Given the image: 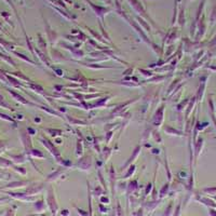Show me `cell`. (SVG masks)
Instances as JSON below:
<instances>
[{
  "label": "cell",
  "instance_id": "6da1fadb",
  "mask_svg": "<svg viewBox=\"0 0 216 216\" xmlns=\"http://www.w3.org/2000/svg\"><path fill=\"white\" fill-rule=\"evenodd\" d=\"M21 140L24 145V148L26 150L27 153H29L33 149V145H31V136H29V133L26 130H21Z\"/></svg>",
  "mask_w": 216,
  "mask_h": 216
},
{
  "label": "cell",
  "instance_id": "7a4b0ae2",
  "mask_svg": "<svg viewBox=\"0 0 216 216\" xmlns=\"http://www.w3.org/2000/svg\"><path fill=\"white\" fill-rule=\"evenodd\" d=\"M41 142H42V144L44 145V147L48 148V149L50 150V152H51L55 158H57L58 160H61L60 159V152H58V150H57L56 148L54 147V145L52 144L51 142H49L48 140H44V138H42Z\"/></svg>",
  "mask_w": 216,
  "mask_h": 216
},
{
  "label": "cell",
  "instance_id": "3957f363",
  "mask_svg": "<svg viewBox=\"0 0 216 216\" xmlns=\"http://www.w3.org/2000/svg\"><path fill=\"white\" fill-rule=\"evenodd\" d=\"M48 203H49V206H50V208H51L52 213H53L54 215H55V213H56V210H57V204H56V202H55V198H54V196H53V190H52V188H50V189H49Z\"/></svg>",
  "mask_w": 216,
  "mask_h": 216
},
{
  "label": "cell",
  "instance_id": "277c9868",
  "mask_svg": "<svg viewBox=\"0 0 216 216\" xmlns=\"http://www.w3.org/2000/svg\"><path fill=\"white\" fill-rule=\"evenodd\" d=\"M8 92L12 95V96H13V97H14V99H16V101H17V102H19L21 104H24V105H34L33 103H31L29 101L25 99L23 96H22V95H19L17 92L13 91L12 89H8Z\"/></svg>",
  "mask_w": 216,
  "mask_h": 216
},
{
  "label": "cell",
  "instance_id": "5b68a950",
  "mask_svg": "<svg viewBox=\"0 0 216 216\" xmlns=\"http://www.w3.org/2000/svg\"><path fill=\"white\" fill-rule=\"evenodd\" d=\"M43 188V186H42V184H38V185H33V186H28L27 187V189L25 190V193L26 194H28V196H33V194H35V193L39 192L40 190Z\"/></svg>",
  "mask_w": 216,
  "mask_h": 216
},
{
  "label": "cell",
  "instance_id": "8992f818",
  "mask_svg": "<svg viewBox=\"0 0 216 216\" xmlns=\"http://www.w3.org/2000/svg\"><path fill=\"white\" fill-rule=\"evenodd\" d=\"M77 165H78L79 167H81L82 170H88L89 167H91V157L87 156V157L82 158V159H81L79 162H78V164H77Z\"/></svg>",
  "mask_w": 216,
  "mask_h": 216
},
{
  "label": "cell",
  "instance_id": "52a82bcc",
  "mask_svg": "<svg viewBox=\"0 0 216 216\" xmlns=\"http://www.w3.org/2000/svg\"><path fill=\"white\" fill-rule=\"evenodd\" d=\"M163 110H164V106H161L159 108V110L157 111V114L155 115V117H153V123L156 125L161 124V122L163 120Z\"/></svg>",
  "mask_w": 216,
  "mask_h": 216
},
{
  "label": "cell",
  "instance_id": "ba28073f",
  "mask_svg": "<svg viewBox=\"0 0 216 216\" xmlns=\"http://www.w3.org/2000/svg\"><path fill=\"white\" fill-rule=\"evenodd\" d=\"M8 194H10L11 197L15 198V199H19V200H24V201H33L34 198L28 197V194L26 193H14V192H7Z\"/></svg>",
  "mask_w": 216,
  "mask_h": 216
},
{
  "label": "cell",
  "instance_id": "9c48e42d",
  "mask_svg": "<svg viewBox=\"0 0 216 216\" xmlns=\"http://www.w3.org/2000/svg\"><path fill=\"white\" fill-rule=\"evenodd\" d=\"M10 158L13 163H23L25 161L24 155H10Z\"/></svg>",
  "mask_w": 216,
  "mask_h": 216
},
{
  "label": "cell",
  "instance_id": "30bf717a",
  "mask_svg": "<svg viewBox=\"0 0 216 216\" xmlns=\"http://www.w3.org/2000/svg\"><path fill=\"white\" fill-rule=\"evenodd\" d=\"M28 183L25 182V181H19V182H13V183H10L8 185L6 186L7 188H17V187H22L24 185H27Z\"/></svg>",
  "mask_w": 216,
  "mask_h": 216
},
{
  "label": "cell",
  "instance_id": "8fae6325",
  "mask_svg": "<svg viewBox=\"0 0 216 216\" xmlns=\"http://www.w3.org/2000/svg\"><path fill=\"white\" fill-rule=\"evenodd\" d=\"M0 167H14V164H13V162H12L11 160H7V159H4V158H0Z\"/></svg>",
  "mask_w": 216,
  "mask_h": 216
},
{
  "label": "cell",
  "instance_id": "7c38bea8",
  "mask_svg": "<svg viewBox=\"0 0 216 216\" xmlns=\"http://www.w3.org/2000/svg\"><path fill=\"white\" fill-rule=\"evenodd\" d=\"M29 155H31L35 158H44V155L38 149H31V151L29 152Z\"/></svg>",
  "mask_w": 216,
  "mask_h": 216
},
{
  "label": "cell",
  "instance_id": "4fadbf2b",
  "mask_svg": "<svg viewBox=\"0 0 216 216\" xmlns=\"http://www.w3.org/2000/svg\"><path fill=\"white\" fill-rule=\"evenodd\" d=\"M138 151H140V146H137V147H136V149H135V150H134V152H133V156L131 157V158H130L129 161H128V162L125 163L124 167H126V165H129L130 163H131V162L133 161V159H135V158H136L137 155H138Z\"/></svg>",
  "mask_w": 216,
  "mask_h": 216
},
{
  "label": "cell",
  "instance_id": "5bb4252c",
  "mask_svg": "<svg viewBox=\"0 0 216 216\" xmlns=\"http://www.w3.org/2000/svg\"><path fill=\"white\" fill-rule=\"evenodd\" d=\"M0 57H1V58H3V60H4L6 62H8V63L12 64V66H14V67H16L15 63H14V62H13V60H12V58H10L9 56H7V55H3V54L0 53Z\"/></svg>",
  "mask_w": 216,
  "mask_h": 216
},
{
  "label": "cell",
  "instance_id": "9a60e30c",
  "mask_svg": "<svg viewBox=\"0 0 216 216\" xmlns=\"http://www.w3.org/2000/svg\"><path fill=\"white\" fill-rule=\"evenodd\" d=\"M0 107H4V108H7V109H12L11 107L9 106L8 104L6 103V101H4L3 96L0 94Z\"/></svg>",
  "mask_w": 216,
  "mask_h": 216
},
{
  "label": "cell",
  "instance_id": "2e32d148",
  "mask_svg": "<svg viewBox=\"0 0 216 216\" xmlns=\"http://www.w3.org/2000/svg\"><path fill=\"white\" fill-rule=\"evenodd\" d=\"M0 119H3V120H6V121H9V122H13L14 123V119L13 118H11L10 116H7V115H4V114H1L0 113Z\"/></svg>",
  "mask_w": 216,
  "mask_h": 216
},
{
  "label": "cell",
  "instance_id": "e0dca14e",
  "mask_svg": "<svg viewBox=\"0 0 216 216\" xmlns=\"http://www.w3.org/2000/svg\"><path fill=\"white\" fill-rule=\"evenodd\" d=\"M47 131L49 133H51L52 136H56V135H61L62 131L61 130H52V129H47Z\"/></svg>",
  "mask_w": 216,
  "mask_h": 216
},
{
  "label": "cell",
  "instance_id": "ac0fdd59",
  "mask_svg": "<svg viewBox=\"0 0 216 216\" xmlns=\"http://www.w3.org/2000/svg\"><path fill=\"white\" fill-rule=\"evenodd\" d=\"M13 53L15 54V55H17V56L19 57V58H22V60H24V61H26V62H28V63H31V64H35L34 62L33 61H31L28 57H25V55H23V54H21V53H17V52H13Z\"/></svg>",
  "mask_w": 216,
  "mask_h": 216
},
{
  "label": "cell",
  "instance_id": "d6986e66",
  "mask_svg": "<svg viewBox=\"0 0 216 216\" xmlns=\"http://www.w3.org/2000/svg\"><path fill=\"white\" fill-rule=\"evenodd\" d=\"M29 87L31 88V89H34L35 91L36 92H39V93H42L43 92V89H42L40 85H37V84H33V83H31L29 84Z\"/></svg>",
  "mask_w": 216,
  "mask_h": 216
},
{
  "label": "cell",
  "instance_id": "ffe728a7",
  "mask_svg": "<svg viewBox=\"0 0 216 216\" xmlns=\"http://www.w3.org/2000/svg\"><path fill=\"white\" fill-rule=\"evenodd\" d=\"M13 169H14L16 172H19L21 174H23V175L26 174V170H25L24 167H15V165H14V167H13Z\"/></svg>",
  "mask_w": 216,
  "mask_h": 216
},
{
  "label": "cell",
  "instance_id": "44dd1931",
  "mask_svg": "<svg viewBox=\"0 0 216 216\" xmlns=\"http://www.w3.org/2000/svg\"><path fill=\"white\" fill-rule=\"evenodd\" d=\"M11 74H12V75H14V76H19V78H22L23 80H27V81H29V79H28L26 76L22 75V72H11Z\"/></svg>",
  "mask_w": 216,
  "mask_h": 216
},
{
  "label": "cell",
  "instance_id": "7402d4cb",
  "mask_svg": "<svg viewBox=\"0 0 216 216\" xmlns=\"http://www.w3.org/2000/svg\"><path fill=\"white\" fill-rule=\"evenodd\" d=\"M167 189H169V185L167 184V185L163 186V188L161 189V191H160V197H163V196H164V192L167 191Z\"/></svg>",
  "mask_w": 216,
  "mask_h": 216
},
{
  "label": "cell",
  "instance_id": "603a6c76",
  "mask_svg": "<svg viewBox=\"0 0 216 216\" xmlns=\"http://www.w3.org/2000/svg\"><path fill=\"white\" fill-rule=\"evenodd\" d=\"M130 169H131V170H130L129 172H128V173H126V174L124 175V178L129 177L130 175H131V174H132V173H133V172H134V169H135V165H132V167H130Z\"/></svg>",
  "mask_w": 216,
  "mask_h": 216
},
{
  "label": "cell",
  "instance_id": "cb8c5ba5",
  "mask_svg": "<svg viewBox=\"0 0 216 216\" xmlns=\"http://www.w3.org/2000/svg\"><path fill=\"white\" fill-rule=\"evenodd\" d=\"M4 149H6V145H4L2 142H0V153H1V152H3Z\"/></svg>",
  "mask_w": 216,
  "mask_h": 216
},
{
  "label": "cell",
  "instance_id": "d4e9b609",
  "mask_svg": "<svg viewBox=\"0 0 216 216\" xmlns=\"http://www.w3.org/2000/svg\"><path fill=\"white\" fill-rule=\"evenodd\" d=\"M6 216H14V211H13V210H8Z\"/></svg>",
  "mask_w": 216,
  "mask_h": 216
},
{
  "label": "cell",
  "instance_id": "484cf974",
  "mask_svg": "<svg viewBox=\"0 0 216 216\" xmlns=\"http://www.w3.org/2000/svg\"><path fill=\"white\" fill-rule=\"evenodd\" d=\"M0 215H1V213H0Z\"/></svg>",
  "mask_w": 216,
  "mask_h": 216
}]
</instances>
